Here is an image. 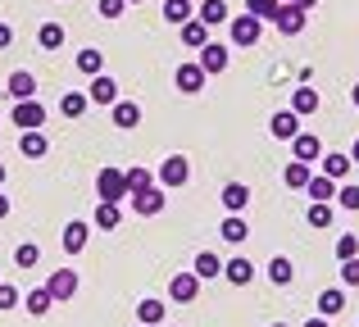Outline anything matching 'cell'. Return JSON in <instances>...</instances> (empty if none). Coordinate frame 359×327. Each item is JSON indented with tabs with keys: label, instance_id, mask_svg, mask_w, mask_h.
Segmentation results:
<instances>
[{
	"label": "cell",
	"instance_id": "obj_1",
	"mask_svg": "<svg viewBox=\"0 0 359 327\" xmlns=\"http://www.w3.org/2000/svg\"><path fill=\"white\" fill-rule=\"evenodd\" d=\"M228 36H232V46H255L264 36V18H255V14L228 18Z\"/></svg>",
	"mask_w": 359,
	"mask_h": 327
},
{
	"label": "cell",
	"instance_id": "obj_2",
	"mask_svg": "<svg viewBox=\"0 0 359 327\" xmlns=\"http://www.w3.org/2000/svg\"><path fill=\"white\" fill-rule=\"evenodd\" d=\"M187 182H191V160H187V155H168V160L159 164V186L173 191V186H187Z\"/></svg>",
	"mask_w": 359,
	"mask_h": 327
},
{
	"label": "cell",
	"instance_id": "obj_3",
	"mask_svg": "<svg viewBox=\"0 0 359 327\" xmlns=\"http://www.w3.org/2000/svg\"><path fill=\"white\" fill-rule=\"evenodd\" d=\"M96 195L100 200H128V173H123V168H100L96 173Z\"/></svg>",
	"mask_w": 359,
	"mask_h": 327
},
{
	"label": "cell",
	"instance_id": "obj_4",
	"mask_svg": "<svg viewBox=\"0 0 359 327\" xmlns=\"http://www.w3.org/2000/svg\"><path fill=\"white\" fill-rule=\"evenodd\" d=\"M46 291L55 295V305L73 300V295H78V273H73V268H55V273L46 277Z\"/></svg>",
	"mask_w": 359,
	"mask_h": 327
},
{
	"label": "cell",
	"instance_id": "obj_5",
	"mask_svg": "<svg viewBox=\"0 0 359 327\" xmlns=\"http://www.w3.org/2000/svg\"><path fill=\"white\" fill-rule=\"evenodd\" d=\"M196 295H201V277L196 273H177L168 282V300L173 305H196Z\"/></svg>",
	"mask_w": 359,
	"mask_h": 327
},
{
	"label": "cell",
	"instance_id": "obj_6",
	"mask_svg": "<svg viewBox=\"0 0 359 327\" xmlns=\"http://www.w3.org/2000/svg\"><path fill=\"white\" fill-rule=\"evenodd\" d=\"M273 27H278L282 36L305 32V9H296V5H287V0H282V5H278V14H273Z\"/></svg>",
	"mask_w": 359,
	"mask_h": 327
},
{
	"label": "cell",
	"instance_id": "obj_7",
	"mask_svg": "<svg viewBox=\"0 0 359 327\" xmlns=\"http://www.w3.org/2000/svg\"><path fill=\"white\" fill-rule=\"evenodd\" d=\"M205 78L210 73L201 69V64H177V73H173V82H177V91H187V96H196V91H205Z\"/></svg>",
	"mask_w": 359,
	"mask_h": 327
},
{
	"label": "cell",
	"instance_id": "obj_8",
	"mask_svg": "<svg viewBox=\"0 0 359 327\" xmlns=\"http://www.w3.org/2000/svg\"><path fill=\"white\" fill-rule=\"evenodd\" d=\"M46 123V105H36V100H14V127H23V132H32V127Z\"/></svg>",
	"mask_w": 359,
	"mask_h": 327
},
{
	"label": "cell",
	"instance_id": "obj_9",
	"mask_svg": "<svg viewBox=\"0 0 359 327\" xmlns=\"http://www.w3.org/2000/svg\"><path fill=\"white\" fill-rule=\"evenodd\" d=\"M132 209L146 214V218L164 214V186H146V191H132Z\"/></svg>",
	"mask_w": 359,
	"mask_h": 327
},
{
	"label": "cell",
	"instance_id": "obj_10",
	"mask_svg": "<svg viewBox=\"0 0 359 327\" xmlns=\"http://www.w3.org/2000/svg\"><path fill=\"white\" fill-rule=\"evenodd\" d=\"M318 105H323V100H318V91L309 87V82H300V87L291 91V114L309 118V114H318Z\"/></svg>",
	"mask_w": 359,
	"mask_h": 327
},
{
	"label": "cell",
	"instance_id": "obj_11",
	"mask_svg": "<svg viewBox=\"0 0 359 327\" xmlns=\"http://www.w3.org/2000/svg\"><path fill=\"white\" fill-rule=\"evenodd\" d=\"M5 96H9V100H32V96H36V78H32L27 69L9 73V82H5Z\"/></svg>",
	"mask_w": 359,
	"mask_h": 327
},
{
	"label": "cell",
	"instance_id": "obj_12",
	"mask_svg": "<svg viewBox=\"0 0 359 327\" xmlns=\"http://www.w3.org/2000/svg\"><path fill=\"white\" fill-rule=\"evenodd\" d=\"M291 155H296L300 164H318L323 146H318V137H314V132H296V137H291Z\"/></svg>",
	"mask_w": 359,
	"mask_h": 327
},
{
	"label": "cell",
	"instance_id": "obj_13",
	"mask_svg": "<svg viewBox=\"0 0 359 327\" xmlns=\"http://www.w3.org/2000/svg\"><path fill=\"white\" fill-rule=\"evenodd\" d=\"M87 100H91V105H114V100H118V82L105 78V73H96V78H91Z\"/></svg>",
	"mask_w": 359,
	"mask_h": 327
},
{
	"label": "cell",
	"instance_id": "obj_14",
	"mask_svg": "<svg viewBox=\"0 0 359 327\" xmlns=\"http://www.w3.org/2000/svg\"><path fill=\"white\" fill-rule=\"evenodd\" d=\"M196 55H201V60H196V64H201L205 73H223V69H228V46H219V41L201 46V50H196Z\"/></svg>",
	"mask_w": 359,
	"mask_h": 327
},
{
	"label": "cell",
	"instance_id": "obj_15",
	"mask_svg": "<svg viewBox=\"0 0 359 327\" xmlns=\"http://www.w3.org/2000/svg\"><path fill=\"white\" fill-rule=\"evenodd\" d=\"M318 164H323V173L332 177V182H346V177H351V168H355V160H351V155H341V151L318 155Z\"/></svg>",
	"mask_w": 359,
	"mask_h": 327
},
{
	"label": "cell",
	"instance_id": "obj_16",
	"mask_svg": "<svg viewBox=\"0 0 359 327\" xmlns=\"http://www.w3.org/2000/svg\"><path fill=\"white\" fill-rule=\"evenodd\" d=\"M177 36H182L187 50H201V46H210V27H205L201 18H187V23L177 27Z\"/></svg>",
	"mask_w": 359,
	"mask_h": 327
},
{
	"label": "cell",
	"instance_id": "obj_17",
	"mask_svg": "<svg viewBox=\"0 0 359 327\" xmlns=\"http://www.w3.org/2000/svg\"><path fill=\"white\" fill-rule=\"evenodd\" d=\"M196 18H201L205 27H223L228 23V0H201V9H196Z\"/></svg>",
	"mask_w": 359,
	"mask_h": 327
},
{
	"label": "cell",
	"instance_id": "obj_18",
	"mask_svg": "<svg viewBox=\"0 0 359 327\" xmlns=\"http://www.w3.org/2000/svg\"><path fill=\"white\" fill-rule=\"evenodd\" d=\"M269 132L278 137V141H291V137L300 132V114H291V109H282V114L269 118Z\"/></svg>",
	"mask_w": 359,
	"mask_h": 327
},
{
	"label": "cell",
	"instance_id": "obj_19",
	"mask_svg": "<svg viewBox=\"0 0 359 327\" xmlns=\"http://www.w3.org/2000/svg\"><path fill=\"white\" fill-rule=\"evenodd\" d=\"M219 200H223V209H228V214H241L245 204H250V186H245V182H228Z\"/></svg>",
	"mask_w": 359,
	"mask_h": 327
},
{
	"label": "cell",
	"instance_id": "obj_20",
	"mask_svg": "<svg viewBox=\"0 0 359 327\" xmlns=\"http://www.w3.org/2000/svg\"><path fill=\"white\" fill-rule=\"evenodd\" d=\"M109 109H114V127H123V132H132V127L141 123V105L137 100H114Z\"/></svg>",
	"mask_w": 359,
	"mask_h": 327
},
{
	"label": "cell",
	"instance_id": "obj_21",
	"mask_svg": "<svg viewBox=\"0 0 359 327\" xmlns=\"http://www.w3.org/2000/svg\"><path fill=\"white\" fill-rule=\"evenodd\" d=\"M18 151H23L27 160H46L50 141H46V132H41V127H32V132H23V137H18Z\"/></svg>",
	"mask_w": 359,
	"mask_h": 327
},
{
	"label": "cell",
	"instance_id": "obj_22",
	"mask_svg": "<svg viewBox=\"0 0 359 327\" xmlns=\"http://www.w3.org/2000/svg\"><path fill=\"white\" fill-rule=\"evenodd\" d=\"M87 237H91V228L82 218H73L69 228H64V250H69V255H82V250H87Z\"/></svg>",
	"mask_w": 359,
	"mask_h": 327
},
{
	"label": "cell",
	"instance_id": "obj_23",
	"mask_svg": "<svg viewBox=\"0 0 359 327\" xmlns=\"http://www.w3.org/2000/svg\"><path fill=\"white\" fill-rule=\"evenodd\" d=\"M191 273L201 277V282H210V277H223V259L214 255V250H201V255H196V264H191Z\"/></svg>",
	"mask_w": 359,
	"mask_h": 327
},
{
	"label": "cell",
	"instance_id": "obj_24",
	"mask_svg": "<svg viewBox=\"0 0 359 327\" xmlns=\"http://www.w3.org/2000/svg\"><path fill=\"white\" fill-rule=\"evenodd\" d=\"M223 277H228L232 286H250L255 282V264L250 259H228V264H223Z\"/></svg>",
	"mask_w": 359,
	"mask_h": 327
},
{
	"label": "cell",
	"instance_id": "obj_25",
	"mask_svg": "<svg viewBox=\"0 0 359 327\" xmlns=\"http://www.w3.org/2000/svg\"><path fill=\"white\" fill-rule=\"evenodd\" d=\"M219 237L228 241V246H241V241L250 237V228H245L241 214H228V218H223V228H219Z\"/></svg>",
	"mask_w": 359,
	"mask_h": 327
},
{
	"label": "cell",
	"instance_id": "obj_26",
	"mask_svg": "<svg viewBox=\"0 0 359 327\" xmlns=\"http://www.w3.org/2000/svg\"><path fill=\"white\" fill-rule=\"evenodd\" d=\"M164 300H155V295H146V300H141L137 305V319H141V327H159V323H164Z\"/></svg>",
	"mask_w": 359,
	"mask_h": 327
},
{
	"label": "cell",
	"instance_id": "obj_27",
	"mask_svg": "<svg viewBox=\"0 0 359 327\" xmlns=\"http://www.w3.org/2000/svg\"><path fill=\"white\" fill-rule=\"evenodd\" d=\"M118 223H123L118 200H100V204H96V228H100V232H114Z\"/></svg>",
	"mask_w": 359,
	"mask_h": 327
},
{
	"label": "cell",
	"instance_id": "obj_28",
	"mask_svg": "<svg viewBox=\"0 0 359 327\" xmlns=\"http://www.w3.org/2000/svg\"><path fill=\"white\" fill-rule=\"evenodd\" d=\"M23 305H27V314H32V319H41V314H50V309H55V295L46 291V286H36V291H27V295H23Z\"/></svg>",
	"mask_w": 359,
	"mask_h": 327
},
{
	"label": "cell",
	"instance_id": "obj_29",
	"mask_svg": "<svg viewBox=\"0 0 359 327\" xmlns=\"http://www.w3.org/2000/svg\"><path fill=\"white\" fill-rule=\"evenodd\" d=\"M87 105H91V100L82 96V91H64V96H60V114L64 118H82V114H87Z\"/></svg>",
	"mask_w": 359,
	"mask_h": 327
},
{
	"label": "cell",
	"instance_id": "obj_30",
	"mask_svg": "<svg viewBox=\"0 0 359 327\" xmlns=\"http://www.w3.org/2000/svg\"><path fill=\"white\" fill-rule=\"evenodd\" d=\"M341 309H346V291H337V286H327V291L318 295V314H323V319H337Z\"/></svg>",
	"mask_w": 359,
	"mask_h": 327
},
{
	"label": "cell",
	"instance_id": "obj_31",
	"mask_svg": "<svg viewBox=\"0 0 359 327\" xmlns=\"http://www.w3.org/2000/svg\"><path fill=\"white\" fill-rule=\"evenodd\" d=\"M291 277H296V268H291L287 255L269 259V282H273V286H291Z\"/></svg>",
	"mask_w": 359,
	"mask_h": 327
},
{
	"label": "cell",
	"instance_id": "obj_32",
	"mask_svg": "<svg viewBox=\"0 0 359 327\" xmlns=\"http://www.w3.org/2000/svg\"><path fill=\"white\" fill-rule=\"evenodd\" d=\"M36 46H41V50H60L64 46V27L60 23H41L36 27Z\"/></svg>",
	"mask_w": 359,
	"mask_h": 327
},
{
	"label": "cell",
	"instance_id": "obj_33",
	"mask_svg": "<svg viewBox=\"0 0 359 327\" xmlns=\"http://www.w3.org/2000/svg\"><path fill=\"white\" fill-rule=\"evenodd\" d=\"M309 177H314V173H309V164H287V173H282V182H287L291 186V191H305V186H309Z\"/></svg>",
	"mask_w": 359,
	"mask_h": 327
},
{
	"label": "cell",
	"instance_id": "obj_34",
	"mask_svg": "<svg viewBox=\"0 0 359 327\" xmlns=\"http://www.w3.org/2000/svg\"><path fill=\"white\" fill-rule=\"evenodd\" d=\"M164 18H168V23H177V27H182L187 18H196L191 0H164Z\"/></svg>",
	"mask_w": 359,
	"mask_h": 327
},
{
	"label": "cell",
	"instance_id": "obj_35",
	"mask_svg": "<svg viewBox=\"0 0 359 327\" xmlns=\"http://www.w3.org/2000/svg\"><path fill=\"white\" fill-rule=\"evenodd\" d=\"M100 69H105V55H100L96 46H87V50L78 55V73H87V78H96Z\"/></svg>",
	"mask_w": 359,
	"mask_h": 327
},
{
	"label": "cell",
	"instance_id": "obj_36",
	"mask_svg": "<svg viewBox=\"0 0 359 327\" xmlns=\"http://www.w3.org/2000/svg\"><path fill=\"white\" fill-rule=\"evenodd\" d=\"M305 223H309V228H332V204L314 200V204H309V214H305Z\"/></svg>",
	"mask_w": 359,
	"mask_h": 327
},
{
	"label": "cell",
	"instance_id": "obj_37",
	"mask_svg": "<svg viewBox=\"0 0 359 327\" xmlns=\"http://www.w3.org/2000/svg\"><path fill=\"white\" fill-rule=\"evenodd\" d=\"M305 191L314 195V200H332V195H337V182L323 173V177H309V186H305Z\"/></svg>",
	"mask_w": 359,
	"mask_h": 327
},
{
	"label": "cell",
	"instance_id": "obj_38",
	"mask_svg": "<svg viewBox=\"0 0 359 327\" xmlns=\"http://www.w3.org/2000/svg\"><path fill=\"white\" fill-rule=\"evenodd\" d=\"M278 5H282V0H245V14H255V18H264V23H273Z\"/></svg>",
	"mask_w": 359,
	"mask_h": 327
},
{
	"label": "cell",
	"instance_id": "obj_39",
	"mask_svg": "<svg viewBox=\"0 0 359 327\" xmlns=\"http://www.w3.org/2000/svg\"><path fill=\"white\" fill-rule=\"evenodd\" d=\"M146 186H155L150 168H128V195H132V191H146Z\"/></svg>",
	"mask_w": 359,
	"mask_h": 327
},
{
	"label": "cell",
	"instance_id": "obj_40",
	"mask_svg": "<svg viewBox=\"0 0 359 327\" xmlns=\"http://www.w3.org/2000/svg\"><path fill=\"white\" fill-rule=\"evenodd\" d=\"M36 259H41V250H36L32 241H23V246L14 250V264H18V268H36Z\"/></svg>",
	"mask_w": 359,
	"mask_h": 327
},
{
	"label": "cell",
	"instance_id": "obj_41",
	"mask_svg": "<svg viewBox=\"0 0 359 327\" xmlns=\"http://www.w3.org/2000/svg\"><path fill=\"white\" fill-rule=\"evenodd\" d=\"M359 255V237H337V259H355Z\"/></svg>",
	"mask_w": 359,
	"mask_h": 327
},
{
	"label": "cell",
	"instance_id": "obj_42",
	"mask_svg": "<svg viewBox=\"0 0 359 327\" xmlns=\"http://www.w3.org/2000/svg\"><path fill=\"white\" fill-rule=\"evenodd\" d=\"M18 300H23V295H18V286L14 282H0V309H14Z\"/></svg>",
	"mask_w": 359,
	"mask_h": 327
},
{
	"label": "cell",
	"instance_id": "obj_43",
	"mask_svg": "<svg viewBox=\"0 0 359 327\" xmlns=\"http://www.w3.org/2000/svg\"><path fill=\"white\" fill-rule=\"evenodd\" d=\"M341 282L346 286H359V255L355 259H341Z\"/></svg>",
	"mask_w": 359,
	"mask_h": 327
},
{
	"label": "cell",
	"instance_id": "obj_44",
	"mask_svg": "<svg viewBox=\"0 0 359 327\" xmlns=\"http://www.w3.org/2000/svg\"><path fill=\"white\" fill-rule=\"evenodd\" d=\"M337 204H341V209H359V186H341V191H337Z\"/></svg>",
	"mask_w": 359,
	"mask_h": 327
},
{
	"label": "cell",
	"instance_id": "obj_45",
	"mask_svg": "<svg viewBox=\"0 0 359 327\" xmlns=\"http://www.w3.org/2000/svg\"><path fill=\"white\" fill-rule=\"evenodd\" d=\"M96 9H100V18H118L123 9H128V0H100Z\"/></svg>",
	"mask_w": 359,
	"mask_h": 327
},
{
	"label": "cell",
	"instance_id": "obj_46",
	"mask_svg": "<svg viewBox=\"0 0 359 327\" xmlns=\"http://www.w3.org/2000/svg\"><path fill=\"white\" fill-rule=\"evenodd\" d=\"M9 41H14V27H9V23H0V50H5Z\"/></svg>",
	"mask_w": 359,
	"mask_h": 327
},
{
	"label": "cell",
	"instance_id": "obj_47",
	"mask_svg": "<svg viewBox=\"0 0 359 327\" xmlns=\"http://www.w3.org/2000/svg\"><path fill=\"white\" fill-rule=\"evenodd\" d=\"M287 5H296V9H305V14H309V9H314L318 0H287Z\"/></svg>",
	"mask_w": 359,
	"mask_h": 327
},
{
	"label": "cell",
	"instance_id": "obj_48",
	"mask_svg": "<svg viewBox=\"0 0 359 327\" xmlns=\"http://www.w3.org/2000/svg\"><path fill=\"white\" fill-rule=\"evenodd\" d=\"M305 327H332V319H323V314H318V319H309Z\"/></svg>",
	"mask_w": 359,
	"mask_h": 327
},
{
	"label": "cell",
	"instance_id": "obj_49",
	"mask_svg": "<svg viewBox=\"0 0 359 327\" xmlns=\"http://www.w3.org/2000/svg\"><path fill=\"white\" fill-rule=\"evenodd\" d=\"M0 218H9V195L0 191Z\"/></svg>",
	"mask_w": 359,
	"mask_h": 327
},
{
	"label": "cell",
	"instance_id": "obj_50",
	"mask_svg": "<svg viewBox=\"0 0 359 327\" xmlns=\"http://www.w3.org/2000/svg\"><path fill=\"white\" fill-rule=\"evenodd\" d=\"M351 160H355V164H359V141H355V146H351Z\"/></svg>",
	"mask_w": 359,
	"mask_h": 327
},
{
	"label": "cell",
	"instance_id": "obj_51",
	"mask_svg": "<svg viewBox=\"0 0 359 327\" xmlns=\"http://www.w3.org/2000/svg\"><path fill=\"white\" fill-rule=\"evenodd\" d=\"M5 177H9V168H5V164H0V186H5Z\"/></svg>",
	"mask_w": 359,
	"mask_h": 327
},
{
	"label": "cell",
	"instance_id": "obj_52",
	"mask_svg": "<svg viewBox=\"0 0 359 327\" xmlns=\"http://www.w3.org/2000/svg\"><path fill=\"white\" fill-rule=\"evenodd\" d=\"M351 100H355V109H359V87H355V96H351Z\"/></svg>",
	"mask_w": 359,
	"mask_h": 327
},
{
	"label": "cell",
	"instance_id": "obj_53",
	"mask_svg": "<svg viewBox=\"0 0 359 327\" xmlns=\"http://www.w3.org/2000/svg\"><path fill=\"white\" fill-rule=\"evenodd\" d=\"M273 327H291V323H273Z\"/></svg>",
	"mask_w": 359,
	"mask_h": 327
},
{
	"label": "cell",
	"instance_id": "obj_54",
	"mask_svg": "<svg viewBox=\"0 0 359 327\" xmlns=\"http://www.w3.org/2000/svg\"><path fill=\"white\" fill-rule=\"evenodd\" d=\"M128 5H141V0H128Z\"/></svg>",
	"mask_w": 359,
	"mask_h": 327
}]
</instances>
